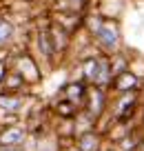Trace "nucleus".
<instances>
[{"label": "nucleus", "instance_id": "9d476101", "mask_svg": "<svg viewBox=\"0 0 144 151\" xmlns=\"http://www.w3.org/2000/svg\"><path fill=\"white\" fill-rule=\"evenodd\" d=\"M24 104V98L20 93H11V91H5L0 93V113H7V116H18L20 109Z\"/></svg>", "mask_w": 144, "mask_h": 151}, {"label": "nucleus", "instance_id": "f257e3e1", "mask_svg": "<svg viewBox=\"0 0 144 151\" xmlns=\"http://www.w3.org/2000/svg\"><path fill=\"white\" fill-rule=\"evenodd\" d=\"M80 78L89 87H102L111 91L113 85V69H111V56L100 53L98 49L82 58L80 62Z\"/></svg>", "mask_w": 144, "mask_h": 151}, {"label": "nucleus", "instance_id": "2eb2a0df", "mask_svg": "<svg viewBox=\"0 0 144 151\" xmlns=\"http://www.w3.org/2000/svg\"><path fill=\"white\" fill-rule=\"evenodd\" d=\"M138 151H144V131H142V138H140V147H138Z\"/></svg>", "mask_w": 144, "mask_h": 151}, {"label": "nucleus", "instance_id": "ddd939ff", "mask_svg": "<svg viewBox=\"0 0 144 151\" xmlns=\"http://www.w3.org/2000/svg\"><path fill=\"white\" fill-rule=\"evenodd\" d=\"M140 129L144 131V104H142V111H140Z\"/></svg>", "mask_w": 144, "mask_h": 151}, {"label": "nucleus", "instance_id": "0eeeda50", "mask_svg": "<svg viewBox=\"0 0 144 151\" xmlns=\"http://www.w3.org/2000/svg\"><path fill=\"white\" fill-rule=\"evenodd\" d=\"M89 89H91V87H89L82 78H78V80H71V82H67V85H64V89H62V98L69 100L71 104H75L78 109H84Z\"/></svg>", "mask_w": 144, "mask_h": 151}, {"label": "nucleus", "instance_id": "f03ea898", "mask_svg": "<svg viewBox=\"0 0 144 151\" xmlns=\"http://www.w3.org/2000/svg\"><path fill=\"white\" fill-rule=\"evenodd\" d=\"M89 38H91L93 47L100 53H107V56H113V53L124 49V31H122V22L117 18L104 16V20L98 24V29Z\"/></svg>", "mask_w": 144, "mask_h": 151}, {"label": "nucleus", "instance_id": "f8f14e48", "mask_svg": "<svg viewBox=\"0 0 144 151\" xmlns=\"http://www.w3.org/2000/svg\"><path fill=\"white\" fill-rule=\"evenodd\" d=\"M7 76H9V62H7L5 58H0V87L5 85Z\"/></svg>", "mask_w": 144, "mask_h": 151}, {"label": "nucleus", "instance_id": "1a4fd4ad", "mask_svg": "<svg viewBox=\"0 0 144 151\" xmlns=\"http://www.w3.org/2000/svg\"><path fill=\"white\" fill-rule=\"evenodd\" d=\"M75 145L80 151H104V147L109 145L104 133L100 129H91V131H84L75 138Z\"/></svg>", "mask_w": 144, "mask_h": 151}, {"label": "nucleus", "instance_id": "423d86ee", "mask_svg": "<svg viewBox=\"0 0 144 151\" xmlns=\"http://www.w3.org/2000/svg\"><path fill=\"white\" fill-rule=\"evenodd\" d=\"M14 71H18V73L22 76L24 80H27V85H36L42 78V71H40V67H38V62L33 60L29 53H20L14 60Z\"/></svg>", "mask_w": 144, "mask_h": 151}, {"label": "nucleus", "instance_id": "6e6552de", "mask_svg": "<svg viewBox=\"0 0 144 151\" xmlns=\"http://www.w3.org/2000/svg\"><path fill=\"white\" fill-rule=\"evenodd\" d=\"M29 140V129L22 124H7L0 129V147H22Z\"/></svg>", "mask_w": 144, "mask_h": 151}, {"label": "nucleus", "instance_id": "39448f33", "mask_svg": "<svg viewBox=\"0 0 144 151\" xmlns=\"http://www.w3.org/2000/svg\"><path fill=\"white\" fill-rule=\"evenodd\" d=\"M126 91H144V78L133 69H126L113 78L111 93H126Z\"/></svg>", "mask_w": 144, "mask_h": 151}, {"label": "nucleus", "instance_id": "7ed1b4c3", "mask_svg": "<svg viewBox=\"0 0 144 151\" xmlns=\"http://www.w3.org/2000/svg\"><path fill=\"white\" fill-rule=\"evenodd\" d=\"M142 91H126V93H111V107L109 118L120 122H135L140 124V111H142Z\"/></svg>", "mask_w": 144, "mask_h": 151}, {"label": "nucleus", "instance_id": "4468645a", "mask_svg": "<svg viewBox=\"0 0 144 151\" xmlns=\"http://www.w3.org/2000/svg\"><path fill=\"white\" fill-rule=\"evenodd\" d=\"M0 151H22L20 147H0Z\"/></svg>", "mask_w": 144, "mask_h": 151}, {"label": "nucleus", "instance_id": "20e7f679", "mask_svg": "<svg viewBox=\"0 0 144 151\" xmlns=\"http://www.w3.org/2000/svg\"><path fill=\"white\" fill-rule=\"evenodd\" d=\"M109 107H111V91L102 89V87H91L87 102H84V111L100 124L104 120V116L109 113Z\"/></svg>", "mask_w": 144, "mask_h": 151}, {"label": "nucleus", "instance_id": "9b49d317", "mask_svg": "<svg viewBox=\"0 0 144 151\" xmlns=\"http://www.w3.org/2000/svg\"><path fill=\"white\" fill-rule=\"evenodd\" d=\"M14 36H16V27L7 18H0V49H5L14 40Z\"/></svg>", "mask_w": 144, "mask_h": 151}]
</instances>
